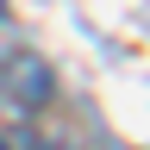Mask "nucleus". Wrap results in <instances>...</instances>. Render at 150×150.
Returning <instances> with one entry per match:
<instances>
[{
  "label": "nucleus",
  "mask_w": 150,
  "mask_h": 150,
  "mask_svg": "<svg viewBox=\"0 0 150 150\" xmlns=\"http://www.w3.org/2000/svg\"><path fill=\"white\" fill-rule=\"evenodd\" d=\"M0 94H6L13 106H44L50 100V63L31 56V50L0 56Z\"/></svg>",
  "instance_id": "1"
},
{
  "label": "nucleus",
  "mask_w": 150,
  "mask_h": 150,
  "mask_svg": "<svg viewBox=\"0 0 150 150\" xmlns=\"http://www.w3.org/2000/svg\"><path fill=\"white\" fill-rule=\"evenodd\" d=\"M0 25H6V0H0Z\"/></svg>",
  "instance_id": "2"
},
{
  "label": "nucleus",
  "mask_w": 150,
  "mask_h": 150,
  "mask_svg": "<svg viewBox=\"0 0 150 150\" xmlns=\"http://www.w3.org/2000/svg\"><path fill=\"white\" fill-rule=\"evenodd\" d=\"M0 150H6V144H0Z\"/></svg>",
  "instance_id": "3"
}]
</instances>
